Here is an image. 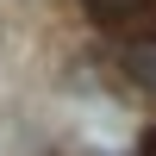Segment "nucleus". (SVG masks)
Here are the masks:
<instances>
[{
    "instance_id": "f257e3e1",
    "label": "nucleus",
    "mask_w": 156,
    "mask_h": 156,
    "mask_svg": "<svg viewBox=\"0 0 156 156\" xmlns=\"http://www.w3.org/2000/svg\"><path fill=\"white\" fill-rule=\"evenodd\" d=\"M81 6L112 37H131V44H150L156 37V0H81Z\"/></svg>"
},
{
    "instance_id": "f03ea898",
    "label": "nucleus",
    "mask_w": 156,
    "mask_h": 156,
    "mask_svg": "<svg viewBox=\"0 0 156 156\" xmlns=\"http://www.w3.org/2000/svg\"><path fill=\"white\" fill-rule=\"evenodd\" d=\"M125 81H131L137 94L156 100V50H150V44H131V50H125Z\"/></svg>"
}]
</instances>
